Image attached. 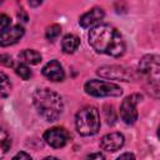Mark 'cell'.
I'll return each instance as SVG.
<instances>
[{"label":"cell","mask_w":160,"mask_h":160,"mask_svg":"<svg viewBox=\"0 0 160 160\" xmlns=\"http://www.w3.org/2000/svg\"><path fill=\"white\" fill-rule=\"evenodd\" d=\"M89 44L99 54L119 58L125 52V41L114 26L108 24L96 25L89 32Z\"/></svg>","instance_id":"obj_1"},{"label":"cell","mask_w":160,"mask_h":160,"mask_svg":"<svg viewBox=\"0 0 160 160\" xmlns=\"http://www.w3.org/2000/svg\"><path fill=\"white\" fill-rule=\"evenodd\" d=\"M32 102L41 118L46 121H55L62 112L61 96L50 89H36L32 94Z\"/></svg>","instance_id":"obj_2"},{"label":"cell","mask_w":160,"mask_h":160,"mask_svg":"<svg viewBox=\"0 0 160 160\" xmlns=\"http://www.w3.org/2000/svg\"><path fill=\"white\" fill-rule=\"evenodd\" d=\"M75 126L80 135L91 136L95 135L100 129V114L95 106L81 108L75 116Z\"/></svg>","instance_id":"obj_3"},{"label":"cell","mask_w":160,"mask_h":160,"mask_svg":"<svg viewBox=\"0 0 160 160\" xmlns=\"http://www.w3.org/2000/svg\"><path fill=\"white\" fill-rule=\"evenodd\" d=\"M159 69L158 55H145L139 62V71L150 85V91L154 92V96L159 95Z\"/></svg>","instance_id":"obj_4"},{"label":"cell","mask_w":160,"mask_h":160,"mask_svg":"<svg viewBox=\"0 0 160 160\" xmlns=\"http://www.w3.org/2000/svg\"><path fill=\"white\" fill-rule=\"evenodd\" d=\"M84 90L86 94L96 98H104V96H120L122 94V89L110 81L104 80H89L84 85Z\"/></svg>","instance_id":"obj_5"},{"label":"cell","mask_w":160,"mask_h":160,"mask_svg":"<svg viewBox=\"0 0 160 160\" xmlns=\"http://www.w3.org/2000/svg\"><path fill=\"white\" fill-rule=\"evenodd\" d=\"M141 99H142V96L140 94H132V95L128 96L125 100H122V102L120 105V118L125 124L131 125L138 120L136 104Z\"/></svg>","instance_id":"obj_6"},{"label":"cell","mask_w":160,"mask_h":160,"mask_svg":"<svg viewBox=\"0 0 160 160\" xmlns=\"http://www.w3.org/2000/svg\"><path fill=\"white\" fill-rule=\"evenodd\" d=\"M98 75L110 80H120V81H130L134 79V74L130 69L119 66V65H108L98 69Z\"/></svg>","instance_id":"obj_7"},{"label":"cell","mask_w":160,"mask_h":160,"mask_svg":"<svg viewBox=\"0 0 160 160\" xmlns=\"http://www.w3.org/2000/svg\"><path fill=\"white\" fill-rule=\"evenodd\" d=\"M70 139H71V136H70L69 131L61 126H55V128L48 129L44 132V140L46 141V144L55 149H60V148L65 146L70 141Z\"/></svg>","instance_id":"obj_8"},{"label":"cell","mask_w":160,"mask_h":160,"mask_svg":"<svg viewBox=\"0 0 160 160\" xmlns=\"http://www.w3.org/2000/svg\"><path fill=\"white\" fill-rule=\"evenodd\" d=\"M24 35V29L20 25H14L0 32V46H10L16 44Z\"/></svg>","instance_id":"obj_9"},{"label":"cell","mask_w":160,"mask_h":160,"mask_svg":"<svg viewBox=\"0 0 160 160\" xmlns=\"http://www.w3.org/2000/svg\"><path fill=\"white\" fill-rule=\"evenodd\" d=\"M124 142H125V138L122 134L110 132V134H106L105 136L101 138L100 146L102 150H106V151H116V150L122 148Z\"/></svg>","instance_id":"obj_10"},{"label":"cell","mask_w":160,"mask_h":160,"mask_svg":"<svg viewBox=\"0 0 160 160\" xmlns=\"http://www.w3.org/2000/svg\"><path fill=\"white\" fill-rule=\"evenodd\" d=\"M42 75L51 80V81H62L65 78L64 69L61 64L58 60H51L49 61L44 68H42Z\"/></svg>","instance_id":"obj_11"},{"label":"cell","mask_w":160,"mask_h":160,"mask_svg":"<svg viewBox=\"0 0 160 160\" xmlns=\"http://www.w3.org/2000/svg\"><path fill=\"white\" fill-rule=\"evenodd\" d=\"M104 10L101 8H92L90 11L85 12L84 15H81L79 24L81 28H91L94 25H96L99 21H101L104 19Z\"/></svg>","instance_id":"obj_12"},{"label":"cell","mask_w":160,"mask_h":160,"mask_svg":"<svg viewBox=\"0 0 160 160\" xmlns=\"http://www.w3.org/2000/svg\"><path fill=\"white\" fill-rule=\"evenodd\" d=\"M19 60L25 65H38L41 61V55L35 50L26 49L19 54Z\"/></svg>","instance_id":"obj_13"},{"label":"cell","mask_w":160,"mask_h":160,"mask_svg":"<svg viewBox=\"0 0 160 160\" xmlns=\"http://www.w3.org/2000/svg\"><path fill=\"white\" fill-rule=\"evenodd\" d=\"M79 45H80V39L74 34H68L62 38L61 48L62 51L66 54H72L75 50H78Z\"/></svg>","instance_id":"obj_14"},{"label":"cell","mask_w":160,"mask_h":160,"mask_svg":"<svg viewBox=\"0 0 160 160\" xmlns=\"http://www.w3.org/2000/svg\"><path fill=\"white\" fill-rule=\"evenodd\" d=\"M11 148V138L9 134L0 128V159H2Z\"/></svg>","instance_id":"obj_15"},{"label":"cell","mask_w":160,"mask_h":160,"mask_svg":"<svg viewBox=\"0 0 160 160\" xmlns=\"http://www.w3.org/2000/svg\"><path fill=\"white\" fill-rule=\"evenodd\" d=\"M11 91V81L9 79V76L0 71V99L6 98Z\"/></svg>","instance_id":"obj_16"},{"label":"cell","mask_w":160,"mask_h":160,"mask_svg":"<svg viewBox=\"0 0 160 160\" xmlns=\"http://www.w3.org/2000/svg\"><path fill=\"white\" fill-rule=\"evenodd\" d=\"M61 34V26L58 24H51L45 30V36L49 41H55Z\"/></svg>","instance_id":"obj_17"},{"label":"cell","mask_w":160,"mask_h":160,"mask_svg":"<svg viewBox=\"0 0 160 160\" xmlns=\"http://www.w3.org/2000/svg\"><path fill=\"white\" fill-rule=\"evenodd\" d=\"M15 72H16V75H19L22 80H29V79L31 78V70H30L29 66L25 65V64L18 65V66L15 68Z\"/></svg>","instance_id":"obj_18"},{"label":"cell","mask_w":160,"mask_h":160,"mask_svg":"<svg viewBox=\"0 0 160 160\" xmlns=\"http://www.w3.org/2000/svg\"><path fill=\"white\" fill-rule=\"evenodd\" d=\"M10 24H11V19L6 14H0V32L10 28Z\"/></svg>","instance_id":"obj_19"},{"label":"cell","mask_w":160,"mask_h":160,"mask_svg":"<svg viewBox=\"0 0 160 160\" xmlns=\"http://www.w3.org/2000/svg\"><path fill=\"white\" fill-rule=\"evenodd\" d=\"M0 64H2V65L6 66V68H11V66L14 65L11 56L8 55V54H1V55H0Z\"/></svg>","instance_id":"obj_20"},{"label":"cell","mask_w":160,"mask_h":160,"mask_svg":"<svg viewBox=\"0 0 160 160\" xmlns=\"http://www.w3.org/2000/svg\"><path fill=\"white\" fill-rule=\"evenodd\" d=\"M11 160H32V159H31V156H30L29 154H26V152H24V151H20V152H18Z\"/></svg>","instance_id":"obj_21"},{"label":"cell","mask_w":160,"mask_h":160,"mask_svg":"<svg viewBox=\"0 0 160 160\" xmlns=\"http://www.w3.org/2000/svg\"><path fill=\"white\" fill-rule=\"evenodd\" d=\"M84 160H105V156L101 152H94V154L88 155Z\"/></svg>","instance_id":"obj_22"},{"label":"cell","mask_w":160,"mask_h":160,"mask_svg":"<svg viewBox=\"0 0 160 160\" xmlns=\"http://www.w3.org/2000/svg\"><path fill=\"white\" fill-rule=\"evenodd\" d=\"M116 160H135V156H134V154H131V152H124V154H121Z\"/></svg>","instance_id":"obj_23"},{"label":"cell","mask_w":160,"mask_h":160,"mask_svg":"<svg viewBox=\"0 0 160 160\" xmlns=\"http://www.w3.org/2000/svg\"><path fill=\"white\" fill-rule=\"evenodd\" d=\"M29 4H30L31 6H36V5H40L41 1H29Z\"/></svg>","instance_id":"obj_24"},{"label":"cell","mask_w":160,"mask_h":160,"mask_svg":"<svg viewBox=\"0 0 160 160\" xmlns=\"http://www.w3.org/2000/svg\"><path fill=\"white\" fill-rule=\"evenodd\" d=\"M44 160H59L58 158H55V156H46Z\"/></svg>","instance_id":"obj_25"}]
</instances>
